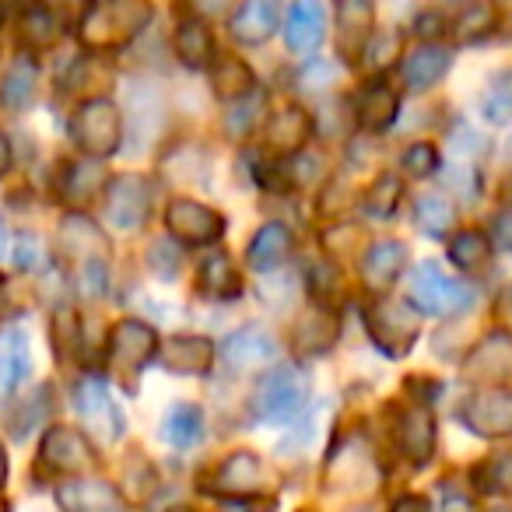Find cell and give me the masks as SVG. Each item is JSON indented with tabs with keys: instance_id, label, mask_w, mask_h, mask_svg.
<instances>
[{
	"instance_id": "cell-1",
	"label": "cell",
	"mask_w": 512,
	"mask_h": 512,
	"mask_svg": "<svg viewBox=\"0 0 512 512\" xmlns=\"http://www.w3.org/2000/svg\"><path fill=\"white\" fill-rule=\"evenodd\" d=\"M309 397V376L295 365H278L264 376L260 390L253 397V414L264 425H285L299 414V407Z\"/></svg>"
},
{
	"instance_id": "cell-2",
	"label": "cell",
	"mask_w": 512,
	"mask_h": 512,
	"mask_svg": "<svg viewBox=\"0 0 512 512\" xmlns=\"http://www.w3.org/2000/svg\"><path fill=\"white\" fill-rule=\"evenodd\" d=\"M407 295L418 309L432 316H449L463 313V309L474 306V288L467 281H456L449 274H442L435 264H418L407 281Z\"/></svg>"
},
{
	"instance_id": "cell-3",
	"label": "cell",
	"mask_w": 512,
	"mask_h": 512,
	"mask_svg": "<svg viewBox=\"0 0 512 512\" xmlns=\"http://www.w3.org/2000/svg\"><path fill=\"white\" fill-rule=\"evenodd\" d=\"M151 22L148 4H102L92 8L81 22V39L88 46H99V50H113L123 46Z\"/></svg>"
},
{
	"instance_id": "cell-4",
	"label": "cell",
	"mask_w": 512,
	"mask_h": 512,
	"mask_svg": "<svg viewBox=\"0 0 512 512\" xmlns=\"http://www.w3.org/2000/svg\"><path fill=\"white\" fill-rule=\"evenodd\" d=\"M120 130L123 120L116 113L113 102L106 99H92L78 109L74 116V141L88 151V155H113L120 148Z\"/></svg>"
},
{
	"instance_id": "cell-5",
	"label": "cell",
	"mask_w": 512,
	"mask_h": 512,
	"mask_svg": "<svg viewBox=\"0 0 512 512\" xmlns=\"http://www.w3.org/2000/svg\"><path fill=\"white\" fill-rule=\"evenodd\" d=\"M369 334L386 355L400 358L414 348V337H418V316L411 309L397 306V302H376L369 309Z\"/></svg>"
},
{
	"instance_id": "cell-6",
	"label": "cell",
	"mask_w": 512,
	"mask_h": 512,
	"mask_svg": "<svg viewBox=\"0 0 512 512\" xmlns=\"http://www.w3.org/2000/svg\"><path fill=\"white\" fill-rule=\"evenodd\" d=\"M460 418L470 432L484 435V439H502V435H512V390L474 393V397L460 407Z\"/></svg>"
},
{
	"instance_id": "cell-7",
	"label": "cell",
	"mask_w": 512,
	"mask_h": 512,
	"mask_svg": "<svg viewBox=\"0 0 512 512\" xmlns=\"http://www.w3.org/2000/svg\"><path fill=\"white\" fill-rule=\"evenodd\" d=\"M151 211V183L144 176H120L109 183L106 193V218L116 228L144 225Z\"/></svg>"
},
{
	"instance_id": "cell-8",
	"label": "cell",
	"mask_w": 512,
	"mask_h": 512,
	"mask_svg": "<svg viewBox=\"0 0 512 512\" xmlns=\"http://www.w3.org/2000/svg\"><path fill=\"white\" fill-rule=\"evenodd\" d=\"M221 355H225V365H232L239 372L260 369V365L278 358V337L267 327H260V323H246V327H239L228 337Z\"/></svg>"
},
{
	"instance_id": "cell-9",
	"label": "cell",
	"mask_w": 512,
	"mask_h": 512,
	"mask_svg": "<svg viewBox=\"0 0 512 512\" xmlns=\"http://www.w3.org/2000/svg\"><path fill=\"white\" fill-rule=\"evenodd\" d=\"M165 221H169L172 235L190 242V246H207V242L221 239V232H225V218L218 211H211V207L197 204V200H176V204H169Z\"/></svg>"
},
{
	"instance_id": "cell-10",
	"label": "cell",
	"mask_w": 512,
	"mask_h": 512,
	"mask_svg": "<svg viewBox=\"0 0 512 512\" xmlns=\"http://www.w3.org/2000/svg\"><path fill=\"white\" fill-rule=\"evenodd\" d=\"M78 411L102 442H116L123 435L120 411H116V404L106 393V386L95 383V379H85V383L78 386Z\"/></svg>"
},
{
	"instance_id": "cell-11",
	"label": "cell",
	"mask_w": 512,
	"mask_h": 512,
	"mask_svg": "<svg viewBox=\"0 0 512 512\" xmlns=\"http://www.w3.org/2000/svg\"><path fill=\"white\" fill-rule=\"evenodd\" d=\"M204 488L211 495H253V491L264 488V467L256 456L235 453L214 470L211 481H204Z\"/></svg>"
},
{
	"instance_id": "cell-12",
	"label": "cell",
	"mask_w": 512,
	"mask_h": 512,
	"mask_svg": "<svg viewBox=\"0 0 512 512\" xmlns=\"http://www.w3.org/2000/svg\"><path fill=\"white\" fill-rule=\"evenodd\" d=\"M155 348H158L155 330L137 320H123L113 330V341H109V355H113V365H120V369H144L148 358L155 355Z\"/></svg>"
},
{
	"instance_id": "cell-13",
	"label": "cell",
	"mask_w": 512,
	"mask_h": 512,
	"mask_svg": "<svg viewBox=\"0 0 512 512\" xmlns=\"http://www.w3.org/2000/svg\"><path fill=\"white\" fill-rule=\"evenodd\" d=\"M407 264V246L397 239H383L376 246H369V253L362 256V278L372 292H386L393 281L400 278Z\"/></svg>"
},
{
	"instance_id": "cell-14",
	"label": "cell",
	"mask_w": 512,
	"mask_h": 512,
	"mask_svg": "<svg viewBox=\"0 0 512 512\" xmlns=\"http://www.w3.org/2000/svg\"><path fill=\"white\" fill-rule=\"evenodd\" d=\"M449 64H453V57H449L446 46L425 43V46H414V50L407 53L400 71H404V81L411 92H425V88L439 85V81L446 78Z\"/></svg>"
},
{
	"instance_id": "cell-15",
	"label": "cell",
	"mask_w": 512,
	"mask_h": 512,
	"mask_svg": "<svg viewBox=\"0 0 512 512\" xmlns=\"http://www.w3.org/2000/svg\"><path fill=\"white\" fill-rule=\"evenodd\" d=\"M278 29V8L271 0H249L242 8H235L232 22H228V32H232L239 43H267Z\"/></svg>"
},
{
	"instance_id": "cell-16",
	"label": "cell",
	"mask_w": 512,
	"mask_h": 512,
	"mask_svg": "<svg viewBox=\"0 0 512 512\" xmlns=\"http://www.w3.org/2000/svg\"><path fill=\"white\" fill-rule=\"evenodd\" d=\"M397 442L414 463H425L435 446V418L428 407H407L397 421Z\"/></svg>"
},
{
	"instance_id": "cell-17",
	"label": "cell",
	"mask_w": 512,
	"mask_h": 512,
	"mask_svg": "<svg viewBox=\"0 0 512 512\" xmlns=\"http://www.w3.org/2000/svg\"><path fill=\"white\" fill-rule=\"evenodd\" d=\"M64 512H123V498L106 481H71L57 491Z\"/></svg>"
},
{
	"instance_id": "cell-18",
	"label": "cell",
	"mask_w": 512,
	"mask_h": 512,
	"mask_svg": "<svg viewBox=\"0 0 512 512\" xmlns=\"http://www.w3.org/2000/svg\"><path fill=\"white\" fill-rule=\"evenodd\" d=\"M43 460L53 470H60V474H74V470L92 463V449H88V442L74 428H53L43 442Z\"/></svg>"
},
{
	"instance_id": "cell-19",
	"label": "cell",
	"mask_w": 512,
	"mask_h": 512,
	"mask_svg": "<svg viewBox=\"0 0 512 512\" xmlns=\"http://www.w3.org/2000/svg\"><path fill=\"white\" fill-rule=\"evenodd\" d=\"M285 39L292 50L309 53L323 43V8L313 4V0H299L288 8L285 18Z\"/></svg>"
},
{
	"instance_id": "cell-20",
	"label": "cell",
	"mask_w": 512,
	"mask_h": 512,
	"mask_svg": "<svg viewBox=\"0 0 512 512\" xmlns=\"http://www.w3.org/2000/svg\"><path fill=\"white\" fill-rule=\"evenodd\" d=\"M334 337H337V316L330 309H309L295 323V348L302 355H320V351H327L334 344Z\"/></svg>"
},
{
	"instance_id": "cell-21",
	"label": "cell",
	"mask_w": 512,
	"mask_h": 512,
	"mask_svg": "<svg viewBox=\"0 0 512 512\" xmlns=\"http://www.w3.org/2000/svg\"><path fill=\"white\" fill-rule=\"evenodd\" d=\"M309 134H313V120L299 106L281 109L267 120V144L278 151H299L309 141Z\"/></svg>"
},
{
	"instance_id": "cell-22",
	"label": "cell",
	"mask_w": 512,
	"mask_h": 512,
	"mask_svg": "<svg viewBox=\"0 0 512 512\" xmlns=\"http://www.w3.org/2000/svg\"><path fill=\"white\" fill-rule=\"evenodd\" d=\"M288 249H292V232L285 225H264L253 235V242H249L246 260L256 271H274L288 256Z\"/></svg>"
},
{
	"instance_id": "cell-23",
	"label": "cell",
	"mask_w": 512,
	"mask_h": 512,
	"mask_svg": "<svg viewBox=\"0 0 512 512\" xmlns=\"http://www.w3.org/2000/svg\"><path fill=\"white\" fill-rule=\"evenodd\" d=\"M29 372V344L18 330L0 337V404L18 390V383Z\"/></svg>"
},
{
	"instance_id": "cell-24",
	"label": "cell",
	"mask_w": 512,
	"mask_h": 512,
	"mask_svg": "<svg viewBox=\"0 0 512 512\" xmlns=\"http://www.w3.org/2000/svg\"><path fill=\"white\" fill-rule=\"evenodd\" d=\"M467 372L470 376H488V379L512 376V341L509 337L491 334L488 341H481V348L470 355Z\"/></svg>"
},
{
	"instance_id": "cell-25",
	"label": "cell",
	"mask_w": 512,
	"mask_h": 512,
	"mask_svg": "<svg viewBox=\"0 0 512 512\" xmlns=\"http://www.w3.org/2000/svg\"><path fill=\"white\" fill-rule=\"evenodd\" d=\"M162 439L169 442L172 449L197 446V442L204 439V414H200V407H193V404L172 407L169 418H165V425H162Z\"/></svg>"
},
{
	"instance_id": "cell-26",
	"label": "cell",
	"mask_w": 512,
	"mask_h": 512,
	"mask_svg": "<svg viewBox=\"0 0 512 512\" xmlns=\"http://www.w3.org/2000/svg\"><path fill=\"white\" fill-rule=\"evenodd\" d=\"M200 288H204L211 299H235L242 292V281L235 264L225 253H211L200 267Z\"/></svg>"
},
{
	"instance_id": "cell-27",
	"label": "cell",
	"mask_w": 512,
	"mask_h": 512,
	"mask_svg": "<svg viewBox=\"0 0 512 512\" xmlns=\"http://www.w3.org/2000/svg\"><path fill=\"white\" fill-rule=\"evenodd\" d=\"M358 123L369 130H386L397 120V92H390L386 85H372L358 95Z\"/></svg>"
},
{
	"instance_id": "cell-28",
	"label": "cell",
	"mask_w": 512,
	"mask_h": 512,
	"mask_svg": "<svg viewBox=\"0 0 512 512\" xmlns=\"http://www.w3.org/2000/svg\"><path fill=\"white\" fill-rule=\"evenodd\" d=\"M162 358L172 372H204L211 365V344L204 337H172Z\"/></svg>"
},
{
	"instance_id": "cell-29",
	"label": "cell",
	"mask_w": 512,
	"mask_h": 512,
	"mask_svg": "<svg viewBox=\"0 0 512 512\" xmlns=\"http://www.w3.org/2000/svg\"><path fill=\"white\" fill-rule=\"evenodd\" d=\"M211 85H214V95L239 102V99H246V95H253V71H249L242 60L225 57V60H218V64H214Z\"/></svg>"
},
{
	"instance_id": "cell-30",
	"label": "cell",
	"mask_w": 512,
	"mask_h": 512,
	"mask_svg": "<svg viewBox=\"0 0 512 512\" xmlns=\"http://www.w3.org/2000/svg\"><path fill=\"white\" fill-rule=\"evenodd\" d=\"M211 29H207L204 22H183L179 25V32H176V50H179V57H183V64H190V67H207L211 64Z\"/></svg>"
},
{
	"instance_id": "cell-31",
	"label": "cell",
	"mask_w": 512,
	"mask_h": 512,
	"mask_svg": "<svg viewBox=\"0 0 512 512\" xmlns=\"http://www.w3.org/2000/svg\"><path fill=\"white\" fill-rule=\"evenodd\" d=\"M449 256H453V264L460 267V271H481L484 264H488V235L481 232H460L453 239V246H449Z\"/></svg>"
},
{
	"instance_id": "cell-32",
	"label": "cell",
	"mask_w": 512,
	"mask_h": 512,
	"mask_svg": "<svg viewBox=\"0 0 512 512\" xmlns=\"http://www.w3.org/2000/svg\"><path fill=\"white\" fill-rule=\"evenodd\" d=\"M341 29H344V50L358 53L369 39L372 29V8L369 4H358V0H348L341 8Z\"/></svg>"
},
{
	"instance_id": "cell-33",
	"label": "cell",
	"mask_w": 512,
	"mask_h": 512,
	"mask_svg": "<svg viewBox=\"0 0 512 512\" xmlns=\"http://www.w3.org/2000/svg\"><path fill=\"white\" fill-rule=\"evenodd\" d=\"M477 488L488 491V495H505L512 491V453H495L484 463H477L474 470Z\"/></svg>"
},
{
	"instance_id": "cell-34",
	"label": "cell",
	"mask_w": 512,
	"mask_h": 512,
	"mask_svg": "<svg viewBox=\"0 0 512 512\" xmlns=\"http://www.w3.org/2000/svg\"><path fill=\"white\" fill-rule=\"evenodd\" d=\"M453 218H456L453 204L442 197H421L418 207H414V221H418L421 232H428V235H446Z\"/></svg>"
},
{
	"instance_id": "cell-35",
	"label": "cell",
	"mask_w": 512,
	"mask_h": 512,
	"mask_svg": "<svg viewBox=\"0 0 512 512\" xmlns=\"http://www.w3.org/2000/svg\"><path fill=\"white\" fill-rule=\"evenodd\" d=\"M484 116L491 123H509L512 120V71H498L491 78L488 92H484Z\"/></svg>"
},
{
	"instance_id": "cell-36",
	"label": "cell",
	"mask_w": 512,
	"mask_h": 512,
	"mask_svg": "<svg viewBox=\"0 0 512 512\" xmlns=\"http://www.w3.org/2000/svg\"><path fill=\"white\" fill-rule=\"evenodd\" d=\"M32 85H36V67L29 60H18L11 67V74L4 78V88H0V99L8 102V106H25L32 95Z\"/></svg>"
},
{
	"instance_id": "cell-37",
	"label": "cell",
	"mask_w": 512,
	"mask_h": 512,
	"mask_svg": "<svg viewBox=\"0 0 512 512\" xmlns=\"http://www.w3.org/2000/svg\"><path fill=\"white\" fill-rule=\"evenodd\" d=\"M491 22H495V15H491V8H484V4H470V8L460 11V18L453 22L456 36L460 39H481L491 32Z\"/></svg>"
},
{
	"instance_id": "cell-38",
	"label": "cell",
	"mask_w": 512,
	"mask_h": 512,
	"mask_svg": "<svg viewBox=\"0 0 512 512\" xmlns=\"http://www.w3.org/2000/svg\"><path fill=\"white\" fill-rule=\"evenodd\" d=\"M397 200H400V183L393 176H386V179H379V183L369 190L365 211H369L372 218H390V214L397 211Z\"/></svg>"
},
{
	"instance_id": "cell-39",
	"label": "cell",
	"mask_w": 512,
	"mask_h": 512,
	"mask_svg": "<svg viewBox=\"0 0 512 512\" xmlns=\"http://www.w3.org/2000/svg\"><path fill=\"white\" fill-rule=\"evenodd\" d=\"M102 169L99 165H71V172H67V197L74 200H88L95 197V190L102 186Z\"/></svg>"
},
{
	"instance_id": "cell-40",
	"label": "cell",
	"mask_w": 512,
	"mask_h": 512,
	"mask_svg": "<svg viewBox=\"0 0 512 512\" xmlns=\"http://www.w3.org/2000/svg\"><path fill=\"white\" fill-rule=\"evenodd\" d=\"M435 165H439V155H435L432 144H414V148L404 151V169L411 176H432Z\"/></svg>"
},
{
	"instance_id": "cell-41",
	"label": "cell",
	"mask_w": 512,
	"mask_h": 512,
	"mask_svg": "<svg viewBox=\"0 0 512 512\" xmlns=\"http://www.w3.org/2000/svg\"><path fill=\"white\" fill-rule=\"evenodd\" d=\"M148 264L155 267L158 274H165V278H169V274L179 267V246H172V242H165V239L155 242V246H151Z\"/></svg>"
},
{
	"instance_id": "cell-42",
	"label": "cell",
	"mask_w": 512,
	"mask_h": 512,
	"mask_svg": "<svg viewBox=\"0 0 512 512\" xmlns=\"http://www.w3.org/2000/svg\"><path fill=\"white\" fill-rule=\"evenodd\" d=\"M491 239H495L502 249H512V207L495 214V221H491Z\"/></svg>"
},
{
	"instance_id": "cell-43",
	"label": "cell",
	"mask_w": 512,
	"mask_h": 512,
	"mask_svg": "<svg viewBox=\"0 0 512 512\" xmlns=\"http://www.w3.org/2000/svg\"><path fill=\"white\" fill-rule=\"evenodd\" d=\"M260 106H264V102H260V99H256V95H253V99H249V106H242V109H239V120H228V130H235V134H242V130H246L249 123L256 120V109H260Z\"/></svg>"
},
{
	"instance_id": "cell-44",
	"label": "cell",
	"mask_w": 512,
	"mask_h": 512,
	"mask_svg": "<svg viewBox=\"0 0 512 512\" xmlns=\"http://www.w3.org/2000/svg\"><path fill=\"white\" fill-rule=\"evenodd\" d=\"M390 512H428V505H425V498H418V495H407V498H400V502L393 505Z\"/></svg>"
},
{
	"instance_id": "cell-45",
	"label": "cell",
	"mask_w": 512,
	"mask_h": 512,
	"mask_svg": "<svg viewBox=\"0 0 512 512\" xmlns=\"http://www.w3.org/2000/svg\"><path fill=\"white\" fill-rule=\"evenodd\" d=\"M8 162H11V148H8V137L0 134V172L8 169Z\"/></svg>"
},
{
	"instance_id": "cell-46",
	"label": "cell",
	"mask_w": 512,
	"mask_h": 512,
	"mask_svg": "<svg viewBox=\"0 0 512 512\" xmlns=\"http://www.w3.org/2000/svg\"><path fill=\"white\" fill-rule=\"evenodd\" d=\"M0 484H4V449H0Z\"/></svg>"
},
{
	"instance_id": "cell-47",
	"label": "cell",
	"mask_w": 512,
	"mask_h": 512,
	"mask_svg": "<svg viewBox=\"0 0 512 512\" xmlns=\"http://www.w3.org/2000/svg\"><path fill=\"white\" fill-rule=\"evenodd\" d=\"M0 253H4V228H0Z\"/></svg>"
},
{
	"instance_id": "cell-48",
	"label": "cell",
	"mask_w": 512,
	"mask_h": 512,
	"mask_svg": "<svg viewBox=\"0 0 512 512\" xmlns=\"http://www.w3.org/2000/svg\"><path fill=\"white\" fill-rule=\"evenodd\" d=\"M183 512H186V509H183Z\"/></svg>"
}]
</instances>
